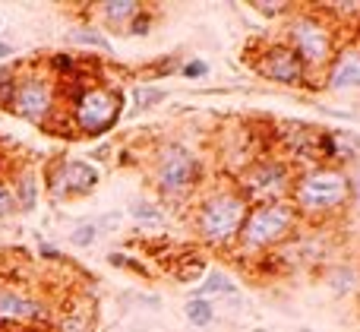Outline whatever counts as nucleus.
I'll list each match as a JSON object with an SVG mask.
<instances>
[{
  "mask_svg": "<svg viewBox=\"0 0 360 332\" xmlns=\"http://www.w3.org/2000/svg\"><path fill=\"white\" fill-rule=\"evenodd\" d=\"M60 98L67 101V124L76 136L101 139L120 124L127 95L111 82H60Z\"/></svg>",
  "mask_w": 360,
  "mask_h": 332,
  "instance_id": "f257e3e1",
  "label": "nucleus"
},
{
  "mask_svg": "<svg viewBox=\"0 0 360 332\" xmlns=\"http://www.w3.org/2000/svg\"><path fill=\"white\" fill-rule=\"evenodd\" d=\"M288 203L297 209L300 222H326L345 212L351 203L348 171L338 165H304L294 174Z\"/></svg>",
  "mask_w": 360,
  "mask_h": 332,
  "instance_id": "f03ea898",
  "label": "nucleus"
},
{
  "mask_svg": "<svg viewBox=\"0 0 360 332\" xmlns=\"http://www.w3.org/2000/svg\"><path fill=\"white\" fill-rule=\"evenodd\" d=\"M247 212L250 203L243 200L234 184L215 187L193 206V234L199 244L212 247V250H231L237 247Z\"/></svg>",
  "mask_w": 360,
  "mask_h": 332,
  "instance_id": "7ed1b4c3",
  "label": "nucleus"
},
{
  "mask_svg": "<svg viewBox=\"0 0 360 332\" xmlns=\"http://www.w3.org/2000/svg\"><path fill=\"white\" fill-rule=\"evenodd\" d=\"M300 215L288 200L281 203H262V206H250L247 222L237 238V253L243 257H266V253L278 250L281 244L297 234Z\"/></svg>",
  "mask_w": 360,
  "mask_h": 332,
  "instance_id": "20e7f679",
  "label": "nucleus"
},
{
  "mask_svg": "<svg viewBox=\"0 0 360 332\" xmlns=\"http://www.w3.org/2000/svg\"><path fill=\"white\" fill-rule=\"evenodd\" d=\"M281 42L304 60V67L310 70H326L329 60L335 57V23L326 16L323 10H291L285 23V38Z\"/></svg>",
  "mask_w": 360,
  "mask_h": 332,
  "instance_id": "39448f33",
  "label": "nucleus"
},
{
  "mask_svg": "<svg viewBox=\"0 0 360 332\" xmlns=\"http://www.w3.org/2000/svg\"><path fill=\"white\" fill-rule=\"evenodd\" d=\"M10 111L35 127H51L60 117V82L35 63L19 67V82Z\"/></svg>",
  "mask_w": 360,
  "mask_h": 332,
  "instance_id": "423d86ee",
  "label": "nucleus"
},
{
  "mask_svg": "<svg viewBox=\"0 0 360 332\" xmlns=\"http://www.w3.org/2000/svg\"><path fill=\"white\" fill-rule=\"evenodd\" d=\"M294 174H297V168H294L291 158L262 152L256 162H250L247 168L234 177V187L240 190V196L250 203V206L281 203V200H288V193H291Z\"/></svg>",
  "mask_w": 360,
  "mask_h": 332,
  "instance_id": "0eeeda50",
  "label": "nucleus"
},
{
  "mask_svg": "<svg viewBox=\"0 0 360 332\" xmlns=\"http://www.w3.org/2000/svg\"><path fill=\"white\" fill-rule=\"evenodd\" d=\"M202 181V162L184 143H165L152 158V184L168 203L186 200Z\"/></svg>",
  "mask_w": 360,
  "mask_h": 332,
  "instance_id": "6e6552de",
  "label": "nucleus"
},
{
  "mask_svg": "<svg viewBox=\"0 0 360 332\" xmlns=\"http://www.w3.org/2000/svg\"><path fill=\"white\" fill-rule=\"evenodd\" d=\"M41 181L51 200L67 203V200H79V196L92 193L98 187L101 174L92 162H82V158H54V162L44 165Z\"/></svg>",
  "mask_w": 360,
  "mask_h": 332,
  "instance_id": "1a4fd4ad",
  "label": "nucleus"
},
{
  "mask_svg": "<svg viewBox=\"0 0 360 332\" xmlns=\"http://www.w3.org/2000/svg\"><path fill=\"white\" fill-rule=\"evenodd\" d=\"M256 70H259V76H266L269 82H278V86H285V89L310 86V70L304 67V60H300L285 42H269L266 48H262L259 60H256Z\"/></svg>",
  "mask_w": 360,
  "mask_h": 332,
  "instance_id": "9d476101",
  "label": "nucleus"
},
{
  "mask_svg": "<svg viewBox=\"0 0 360 332\" xmlns=\"http://www.w3.org/2000/svg\"><path fill=\"white\" fill-rule=\"evenodd\" d=\"M48 320V304L16 285H0V326L32 329Z\"/></svg>",
  "mask_w": 360,
  "mask_h": 332,
  "instance_id": "9b49d317",
  "label": "nucleus"
},
{
  "mask_svg": "<svg viewBox=\"0 0 360 332\" xmlns=\"http://www.w3.org/2000/svg\"><path fill=\"white\" fill-rule=\"evenodd\" d=\"M323 73H326V89H332V92L360 89V48H338Z\"/></svg>",
  "mask_w": 360,
  "mask_h": 332,
  "instance_id": "f8f14e48",
  "label": "nucleus"
},
{
  "mask_svg": "<svg viewBox=\"0 0 360 332\" xmlns=\"http://www.w3.org/2000/svg\"><path fill=\"white\" fill-rule=\"evenodd\" d=\"M10 190H13V196H16V209L19 212H35V206H38V193H41V184H38V174H35V168H19L16 174H13V181H10Z\"/></svg>",
  "mask_w": 360,
  "mask_h": 332,
  "instance_id": "ddd939ff",
  "label": "nucleus"
},
{
  "mask_svg": "<svg viewBox=\"0 0 360 332\" xmlns=\"http://www.w3.org/2000/svg\"><path fill=\"white\" fill-rule=\"evenodd\" d=\"M143 6L146 4H139V0H105V4H95V10H98V16L105 19V25L120 29V25H130L133 16H139Z\"/></svg>",
  "mask_w": 360,
  "mask_h": 332,
  "instance_id": "4468645a",
  "label": "nucleus"
},
{
  "mask_svg": "<svg viewBox=\"0 0 360 332\" xmlns=\"http://www.w3.org/2000/svg\"><path fill=\"white\" fill-rule=\"evenodd\" d=\"M234 295H237L234 279L221 269H209L202 285H196V291H193V298H209V301L212 298H234Z\"/></svg>",
  "mask_w": 360,
  "mask_h": 332,
  "instance_id": "2eb2a0df",
  "label": "nucleus"
},
{
  "mask_svg": "<svg viewBox=\"0 0 360 332\" xmlns=\"http://www.w3.org/2000/svg\"><path fill=\"white\" fill-rule=\"evenodd\" d=\"M67 42L82 44V48H95V51H101V54H114L111 38H108L101 29L89 25V23H86V25H73V29L67 32Z\"/></svg>",
  "mask_w": 360,
  "mask_h": 332,
  "instance_id": "dca6fc26",
  "label": "nucleus"
},
{
  "mask_svg": "<svg viewBox=\"0 0 360 332\" xmlns=\"http://www.w3.org/2000/svg\"><path fill=\"white\" fill-rule=\"evenodd\" d=\"M130 219L136 225H149V228H158L168 222V209L158 206V203H149V200H133L130 203Z\"/></svg>",
  "mask_w": 360,
  "mask_h": 332,
  "instance_id": "f3484780",
  "label": "nucleus"
},
{
  "mask_svg": "<svg viewBox=\"0 0 360 332\" xmlns=\"http://www.w3.org/2000/svg\"><path fill=\"white\" fill-rule=\"evenodd\" d=\"M184 314H186V323H190V326L205 329L215 323V301H209V298H190Z\"/></svg>",
  "mask_w": 360,
  "mask_h": 332,
  "instance_id": "a211bd4d",
  "label": "nucleus"
},
{
  "mask_svg": "<svg viewBox=\"0 0 360 332\" xmlns=\"http://www.w3.org/2000/svg\"><path fill=\"white\" fill-rule=\"evenodd\" d=\"M130 95H133V108H136V111H152V108H158L168 98V89L152 86V82H136Z\"/></svg>",
  "mask_w": 360,
  "mask_h": 332,
  "instance_id": "6ab92c4d",
  "label": "nucleus"
},
{
  "mask_svg": "<svg viewBox=\"0 0 360 332\" xmlns=\"http://www.w3.org/2000/svg\"><path fill=\"white\" fill-rule=\"evenodd\" d=\"M98 238H101L98 222H92V219H82L79 225L70 231V244H73V247H82V250L95 247V244H98Z\"/></svg>",
  "mask_w": 360,
  "mask_h": 332,
  "instance_id": "aec40b11",
  "label": "nucleus"
},
{
  "mask_svg": "<svg viewBox=\"0 0 360 332\" xmlns=\"http://www.w3.org/2000/svg\"><path fill=\"white\" fill-rule=\"evenodd\" d=\"M16 82H19V67H0V108L4 111H10V105H13Z\"/></svg>",
  "mask_w": 360,
  "mask_h": 332,
  "instance_id": "412c9836",
  "label": "nucleus"
},
{
  "mask_svg": "<svg viewBox=\"0 0 360 332\" xmlns=\"http://www.w3.org/2000/svg\"><path fill=\"white\" fill-rule=\"evenodd\" d=\"M253 6L259 16H266V19H278V16H288V13L294 10V4H288V0H253Z\"/></svg>",
  "mask_w": 360,
  "mask_h": 332,
  "instance_id": "4be33fe9",
  "label": "nucleus"
},
{
  "mask_svg": "<svg viewBox=\"0 0 360 332\" xmlns=\"http://www.w3.org/2000/svg\"><path fill=\"white\" fill-rule=\"evenodd\" d=\"M329 288L335 291V295H348V291L354 288V269H351V266H338L329 276Z\"/></svg>",
  "mask_w": 360,
  "mask_h": 332,
  "instance_id": "5701e85b",
  "label": "nucleus"
},
{
  "mask_svg": "<svg viewBox=\"0 0 360 332\" xmlns=\"http://www.w3.org/2000/svg\"><path fill=\"white\" fill-rule=\"evenodd\" d=\"M57 332H89V317L82 310H67L57 320Z\"/></svg>",
  "mask_w": 360,
  "mask_h": 332,
  "instance_id": "b1692460",
  "label": "nucleus"
},
{
  "mask_svg": "<svg viewBox=\"0 0 360 332\" xmlns=\"http://www.w3.org/2000/svg\"><path fill=\"white\" fill-rule=\"evenodd\" d=\"M127 29H130V35L146 38L152 29H155V13H152V10H146V6H143V10H139V16H133V23L127 25Z\"/></svg>",
  "mask_w": 360,
  "mask_h": 332,
  "instance_id": "393cba45",
  "label": "nucleus"
},
{
  "mask_svg": "<svg viewBox=\"0 0 360 332\" xmlns=\"http://www.w3.org/2000/svg\"><path fill=\"white\" fill-rule=\"evenodd\" d=\"M180 76H184V79H205V76H209V63H205L202 57H190V60H184V67H180Z\"/></svg>",
  "mask_w": 360,
  "mask_h": 332,
  "instance_id": "a878e982",
  "label": "nucleus"
},
{
  "mask_svg": "<svg viewBox=\"0 0 360 332\" xmlns=\"http://www.w3.org/2000/svg\"><path fill=\"white\" fill-rule=\"evenodd\" d=\"M180 67H184V63H180V57H165V60L152 63L149 76H152V79H158V76H171V73H180Z\"/></svg>",
  "mask_w": 360,
  "mask_h": 332,
  "instance_id": "bb28decb",
  "label": "nucleus"
},
{
  "mask_svg": "<svg viewBox=\"0 0 360 332\" xmlns=\"http://www.w3.org/2000/svg\"><path fill=\"white\" fill-rule=\"evenodd\" d=\"M16 212V196H13L10 184L0 181V219H6V215Z\"/></svg>",
  "mask_w": 360,
  "mask_h": 332,
  "instance_id": "cd10ccee",
  "label": "nucleus"
},
{
  "mask_svg": "<svg viewBox=\"0 0 360 332\" xmlns=\"http://www.w3.org/2000/svg\"><path fill=\"white\" fill-rule=\"evenodd\" d=\"M345 171H348V184H351V203L360 206V158L351 162V168H345Z\"/></svg>",
  "mask_w": 360,
  "mask_h": 332,
  "instance_id": "c85d7f7f",
  "label": "nucleus"
},
{
  "mask_svg": "<svg viewBox=\"0 0 360 332\" xmlns=\"http://www.w3.org/2000/svg\"><path fill=\"white\" fill-rule=\"evenodd\" d=\"M120 219H124V215H120V212H108L105 219L98 222V231H101V234H105V231H114V228L120 225Z\"/></svg>",
  "mask_w": 360,
  "mask_h": 332,
  "instance_id": "c756f323",
  "label": "nucleus"
},
{
  "mask_svg": "<svg viewBox=\"0 0 360 332\" xmlns=\"http://www.w3.org/2000/svg\"><path fill=\"white\" fill-rule=\"evenodd\" d=\"M108 263L114 266V269H127V263H130V257H127V253H108Z\"/></svg>",
  "mask_w": 360,
  "mask_h": 332,
  "instance_id": "7c9ffc66",
  "label": "nucleus"
},
{
  "mask_svg": "<svg viewBox=\"0 0 360 332\" xmlns=\"http://www.w3.org/2000/svg\"><path fill=\"white\" fill-rule=\"evenodd\" d=\"M38 257H41V260H63L60 250H57V247H51V244H41V247H38Z\"/></svg>",
  "mask_w": 360,
  "mask_h": 332,
  "instance_id": "2f4dec72",
  "label": "nucleus"
},
{
  "mask_svg": "<svg viewBox=\"0 0 360 332\" xmlns=\"http://www.w3.org/2000/svg\"><path fill=\"white\" fill-rule=\"evenodd\" d=\"M6 57H13V44L10 42H0V60H6Z\"/></svg>",
  "mask_w": 360,
  "mask_h": 332,
  "instance_id": "473e14b6",
  "label": "nucleus"
},
{
  "mask_svg": "<svg viewBox=\"0 0 360 332\" xmlns=\"http://www.w3.org/2000/svg\"><path fill=\"white\" fill-rule=\"evenodd\" d=\"M13 332H44L41 326H32V329H13Z\"/></svg>",
  "mask_w": 360,
  "mask_h": 332,
  "instance_id": "72a5a7b5",
  "label": "nucleus"
},
{
  "mask_svg": "<svg viewBox=\"0 0 360 332\" xmlns=\"http://www.w3.org/2000/svg\"><path fill=\"white\" fill-rule=\"evenodd\" d=\"M300 332H316V329H310V326H300Z\"/></svg>",
  "mask_w": 360,
  "mask_h": 332,
  "instance_id": "f704fd0d",
  "label": "nucleus"
},
{
  "mask_svg": "<svg viewBox=\"0 0 360 332\" xmlns=\"http://www.w3.org/2000/svg\"><path fill=\"white\" fill-rule=\"evenodd\" d=\"M0 25H4V19H0Z\"/></svg>",
  "mask_w": 360,
  "mask_h": 332,
  "instance_id": "c9c22d12",
  "label": "nucleus"
}]
</instances>
